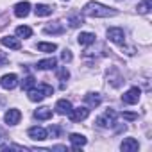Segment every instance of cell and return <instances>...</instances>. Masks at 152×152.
<instances>
[{"label":"cell","mask_w":152,"mask_h":152,"mask_svg":"<svg viewBox=\"0 0 152 152\" xmlns=\"http://www.w3.org/2000/svg\"><path fill=\"white\" fill-rule=\"evenodd\" d=\"M56 59L54 57H48V59H41V61H38V64H36V68L38 70H50V68H54L56 66Z\"/></svg>","instance_id":"20"},{"label":"cell","mask_w":152,"mask_h":152,"mask_svg":"<svg viewBox=\"0 0 152 152\" xmlns=\"http://www.w3.org/2000/svg\"><path fill=\"white\" fill-rule=\"evenodd\" d=\"M140 95H141L140 88H131V90H127V91L122 95V102H124V104H129V106H132V104H138V100H140Z\"/></svg>","instance_id":"7"},{"label":"cell","mask_w":152,"mask_h":152,"mask_svg":"<svg viewBox=\"0 0 152 152\" xmlns=\"http://www.w3.org/2000/svg\"><path fill=\"white\" fill-rule=\"evenodd\" d=\"M4 120H6L7 125H16V124L22 120V113H20V109H7Z\"/></svg>","instance_id":"8"},{"label":"cell","mask_w":152,"mask_h":152,"mask_svg":"<svg viewBox=\"0 0 152 152\" xmlns=\"http://www.w3.org/2000/svg\"><path fill=\"white\" fill-rule=\"evenodd\" d=\"M124 118H127V120H136L138 115H134V113H124Z\"/></svg>","instance_id":"29"},{"label":"cell","mask_w":152,"mask_h":152,"mask_svg":"<svg viewBox=\"0 0 152 152\" xmlns=\"http://www.w3.org/2000/svg\"><path fill=\"white\" fill-rule=\"evenodd\" d=\"M115 118H116V113L113 111V109H107L104 115H100L99 118H97V125L99 127H104V129H107V127H113L116 122H115Z\"/></svg>","instance_id":"3"},{"label":"cell","mask_w":152,"mask_h":152,"mask_svg":"<svg viewBox=\"0 0 152 152\" xmlns=\"http://www.w3.org/2000/svg\"><path fill=\"white\" fill-rule=\"evenodd\" d=\"M64 2H66V0H64Z\"/></svg>","instance_id":"32"},{"label":"cell","mask_w":152,"mask_h":152,"mask_svg":"<svg viewBox=\"0 0 152 152\" xmlns=\"http://www.w3.org/2000/svg\"><path fill=\"white\" fill-rule=\"evenodd\" d=\"M0 43H2L4 47L11 48V50H20L22 48V43L18 38H13V36H4L2 39H0Z\"/></svg>","instance_id":"11"},{"label":"cell","mask_w":152,"mask_h":152,"mask_svg":"<svg viewBox=\"0 0 152 152\" xmlns=\"http://www.w3.org/2000/svg\"><path fill=\"white\" fill-rule=\"evenodd\" d=\"M68 77H70V72L66 70V66H63V68H59V70H57V79H59L61 83H64Z\"/></svg>","instance_id":"26"},{"label":"cell","mask_w":152,"mask_h":152,"mask_svg":"<svg viewBox=\"0 0 152 152\" xmlns=\"http://www.w3.org/2000/svg\"><path fill=\"white\" fill-rule=\"evenodd\" d=\"M34 118H36V120H50V118H52V109L47 107V106L38 107V109L34 111Z\"/></svg>","instance_id":"16"},{"label":"cell","mask_w":152,"mask_h":152,"mask_svg":"<svg viewBox=\"0 0 152 152\" xmlns=\"http://www.w3.org/2000/svg\"><path fill=\"white\" fill-rule=\"evenodd\" d=\"M50 134H52V136H57V134H59V129H57V127H50Z\"/></svg>","instance_id":"30"},{"label":"cell","mask_w":152,"mask_h":152,"mask_svg":"<svg viewBox=\"0 0 152 152\" xmlns=\"http://www.w3.org/2000/svg\"><path fill=\"white\" fill-rule=\"evenodd\" d=\"M29 13H31V4L29 2H18L15 6V15L18 18H25V16H29Z\"/></svg>","instance_id":"12"},{"label":"cell","mask_w":152,"mask_h":152,"mask_svg":"<svg viewBox=\"0 0 152 152\" xmlns=\"http://www.w3.org/2000/svg\"><path fill=\"white\" fill-rule=\"evenodd\" d=\"M107 38H109V41H113V43H116V45H124V43H125V32H124V29H120V27H111V29H107Z\"/></svg>","instance_id":"4"},{"label":"cell","mask_w":152,"mask_h":152,"mask_svg":"<svg viewBox=\"0 0 152 152\" xmlns=\"http://www.w3.org/2000/svg\"><path fill=\"white\" fill-rule=\"evenodd\" d=\"M36 86V81H34V77L32 75H29V77H25L23 81H22V88L25 90V91H29L31 88H34Z\"/></svg>","instance_id":"25"},{"label":"cell","mask_w":152,"mask_h":152,"mask_svg":"<svg viewBox=\"0 0 152 152\" xmlns=\"http://www.w3.org/2000/svg\"><path fill=\"white\" fill-rule=\"evenodd\" d=\"M27 93H29V100H31V102H41L45 97H50V95L54 93V88L43 83V84H39L38 88H36V86L31 88Z\"/></svg>","instance_id":"2"},{"label":"cell","mask_w":152,"mask_h":152,"mask_svg":"<svg viewBox=\"0 0 152 152\" xmlns=\"http://www.w3.org/2000/svg\"><path fill=\"white\" fill-rule=\"evenodd\" d=\"M27 134L32 138V140H36V141H43V140H47V129H43V127H31L29 131H27Z\"/></svg>","instance_id":"9"},{"label":"cell","mask_w":152,"mask_h":152,"mask_svg":"<svg viewBox=\"0 0 152 152\" xmlns=\"http://www.w3.org/2000/svg\"><path fill=\"white\" fill-rule=\"evenodd\" d=\"M16 36L18 38H31L32 36V29L27 27V25H20V27H16Z\"/></svg>","instance_id":"23"},{"label":"cell","mask_w":152,"mask_h":152,"mask_svg":"<svg viewBox=\"0 0 152 152\" xmlns=\"http://www.w3.org/2000/svg\"><path fill=\"white\" fill-rule=\"evenodd\" d=\"M43 32H45V34H63V32H64V27H63L61 22H56V23H52V25H47V27L43 29Z\"/></svg>","instance_id":"19"},{"label":"cell","mask_w":152,"mask_h":152,"mask_svg":"<svg viewBox=\"0 0 152 152\" xmlns=\"http://www.w3.org/2000/svg\"><path fill=\"white\" fill-rule=\"evenodd\" d=\"M34 13H36V16H50L54 13V7L47 6V4H38L34 7Z\"/></svg>","instance_id":"17"},{"label":"cell","mask_w":152,"mask_h":152,"mask_svg":"<svg viewBox=\"0 0 152 152\" xmlns=\"http://www.w3.org/2000/svg\"><path fill=\"white\" fill-rule=\"evenodd\" d=\"M84 100H86V104H88L90 107H99L100 102H102V99H100L99 93H86V95H84Z\"/></svg>","instance_id":"18"},{"label":"cell","mask_w":152,"mask_h":152,"mask_svg":"<svg viewBox=\"0 0 152 152\" xmlns=\"http://www.w3.org/2000/svg\"><path fill=\"white\" fill-rule=\"evenodd\" d=\"M68 116H70L72 122H83V120H86L90 116V109L88 107H75V109L72 107Z\"/></svg>","instance_id":"5"},{"label":"cell","mask_w":152,"mask_h":152,"mask_svg":"<svg viewBox=\"0 0 152 152\" xmlns=\"http://www.w3.org/2000/svg\"><path fill=\"white\" fill-rule=\"evenodd\" d=\"M120 148H122V152H136V150L140 148V143H138V140H134V138H125V140L122 141Z\"/></svg>","instance_id":"10"},{"label":"cell","mask_w":152,"mask_h":152,"mask_svg":"<svg viewBox=\"0 0 152 152\" xmlns=\"http://www.w3.org/2000/svg\"><path fill=\"white\" fill-rule=\"evenodd\" d=\"M95 39H97V36H95L93 32H81V34L77 36L79 45H84V47H88V45L95 43Z\"/></svg>","instance_id":"14"},{"label":"cell","mask_w":152,"mask_h":152,"mask_svg":"<svg viewBox=\"0 0 152 152\" xmlns=\"http://www.w3.org/2000/svg\"><path fill=\"white\" fill-rule=\"evenodd\" d=\"M84 16H90V18H107V16H115L116 11L104 6V4H99V2H88L83 9Z\"/></svg>","instance_id":"1"},{"label":"cell","mask_w":152,"mask_h":152,"mask_svg":"<svg viewBox=\"0 0 152 152\" xmlns=\"http://www.w3.org/2000/svg\"><path fill=\"white\" fill-rule=\"evenodd\" d=\"M6 61H7V57H0V66H2V64H4Z\"/></svg>","instance_id":"31"},{"label":"cell","mask_w":152,"mask_h":152,"mask_svg":"<svg viewBox=\"0 0 152 152\" xmlns=\"http://www.w3.org/2000/svg\"><path fill=\"white\" fill-rule=\"evenodd\" d=\"M36 48H38L39 52H54V50H57V45H56V43H45V41H39V43L36 45Z\"/></svg>","instance_id":"22"},{"label":"cell","mask_w":152,"mask_h":152,"mask_svg":"<svg viewBox=\"0 0 152 152\" xmlns=\"http://www.w3.org/2000/svg\"><path fill=\"white\" fill-rule=\"evenodd\" d=\"M6 148H9V150H20V152H25L27 150L22 145H0V150H6Z\"/></svg>","instance_id":"27"},{"label":"cell","mask_w":152,"mask_h":152,"mask_svg":"<svg viewBox=\"0 0 152 152\" xmlns=\"http://www.w3.org/2000/svg\"><path fill=\"white\" fill-rule=\"evenodd\" d=\"M152 9V0H143V2L138 4V13L140 15H147Z\"/></svg>","instance_id":"24"},{"label":"cell","mask_w":152,"mask_h":152,"mask_svg":"<svg viewBox=\"0 0 152 152\" xmlns=\"http://www.w3.org/2000/svg\"><path fill=\"white\" fill-rule=\"evenodd\" d=\"M86 138L83 136V134H77V132H73V134H70V143H72V147L77 150V148H81V147H84L86 145Z\"/></svg>","instance_id":"13"},{"label":"cell","mask_w":152,"mask_h":152,"mask_svg":"<svg viewBox=\"0 0 152 152\" xmlns=\"http://www.w3.org/2000/svg\"><path fill=\"white\" fill-rule=\"evenodd\" d=\"M61 59H63L64 63H70V61L73 59V56H72V52H70L68 48H64V50H63V54H61Z\"/></svg>","instance_id":"28"},{"label":"cell","mask_w":152,"mask_h":152,"mask_svg":"<svg viewBox=\"0 0 152 152\" xmlns=\"http://www.w3.org/2000/svg\"><path fill=\"white\" fill-rule=\"evenodd\" d=\"M0 86L4 90H15L18 86V75L16 73H6L0 79Z\"/></svg>","instance_id":"6"},{"label":"cell","mask_w":152,"mask_h":152,"mask_svg":"<svg viewBox=\"0 0 152 152\" xmlns=\"http://www.w3.org/2000/svg\"><path fill=\"white\" fill-rule=\"evenodd\" d=\"M70 109H72V102H70V100L61 99V100H57V102H56V111H57L59 115H68V113H70Z\"/></svg>","instance_id":"15"},{"label":"cell","mask_w":152,"mask_h":152,"mask_svg":"<svg viewBox=\"0 0 152 152\" xmlns=\"http://www.w3.org/2000/svg\"><path fill=\"white\" fill-rule=\"evenodd\" d=\"M68 23H70V27H81L83 23H84V18L81 16V15H70L68 16Z\"/></svg>","instance_id":"21"}]
</instances>
